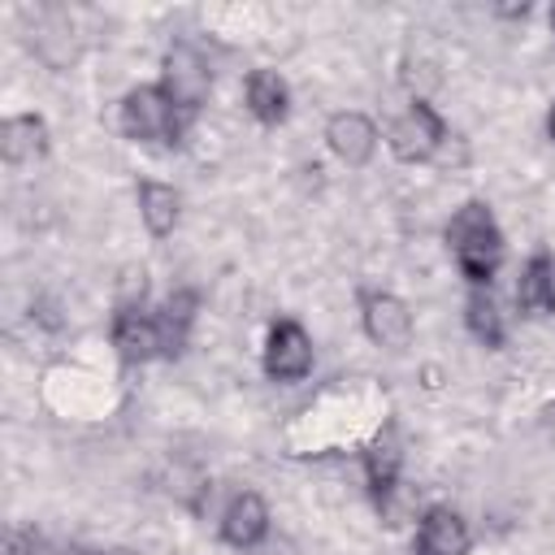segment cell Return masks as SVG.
I'll return each instance as SVG.
<instances>
[{
  "label": "cell",
  "instance_id": "23",
  "mask_svg": "<svg viewBox=\"0 0 555 555\" xmlns=\"http://www.w3.org/2000/svg\"><path fill=\"white\" fill-rule=\"evenodd\" d=\"M551 30H555V4H551Z\"/></svg>",
  "mask_w": 555,
  "mask_h": 555
},
{
  "label": "cell",
  "instance_id": "11",
  "mask_svg": "<svg viewBox=\"0 0 555 555\" xmlns=\"http://www.w3.org/2000/svg\"><path fill=\"white\" fill-rule=\"evenodd\" d=\"M399 477H403V447H399V438L390 429H377L373 442L364 447V486L377 499V507L395 499Z\"/></svg>",
  "mask_w": 555,
  "mask_h": 555
},
{
  "label": "cell",
  "instance_id": "15",
  "mask_svg": "<svg viewBox=\"0 0 555 555\" xmlns=\"http://www.w3.org/2000/svg\"><path fill=\"white\" fill-rule=\"evenodd\" d=\"M516 308L525 317L555 312V256L551 251H533L525 260L520 282H516Z\"/></svg>",
  "mask_w": 555,
  "mask_h": 555
},
{
  "label": "cell",
  "instance_id": "10",
  "mask_svg": "<svg viewBox=\"0 0 555 555\" xmlns=\"http://www.w3.org/2000/svg\"><path fill=\"white\" fill-rule=\"evenodd\" d=\"M108 338H113V347H117V356L126 364H147V360L160 356V325H156V312H147V308L113 312Z\"/></svg>",
  "mask_w": 555,
  "mask_h": 555
},
{
  "label": "cell",
  "instance_id": "4",
  "mask_svg": "<svg viewBox=\"0 0 555 555\" xmlns=\"http://www.w3.org/2000/svg\"><path fill=\"white\" fill-rule=\"evenodd\" d=\"M182 121L186 117L173 108V100L160 91V82L134 87L121 100V134L134 143H178Z\"/></svg>",
  "mask_w": 555,
  "mask_h": 555
},
{
  "label": "cell",
  "instance_id": "2",
  "mask_svg": "<svg viewBox=\"0 0 555 555\" xmlns=\"http://www.w3.org/2000/svg\"><path fill=\"white\" fill-rule=\"evenodd\" d=\"M447 139H451V130H447L442 113H438L425 95H412V100L403 104V113H395L390 126H386V147H390V156L403 160V165H425V160H434V156L447 147Z\"/></svg>",
  "mask_w": 555,
  "mask_h": 555
},
{
  "label": "cell",
  "instance_id": "9",
  "mask_svg": "<svg viewBox=\"0 0 555 555\" xmlns=\"http://www.w3.org/2000/svg\"><path fill=\"white\" fill-rule=\"evenodd\" d=\"M269 538V503L256 490H243L221 512V542L234 551H256Z\"/></svg>",
  "mask_w": 555,
  "mask_h": 555
},
{
  "label": "cell",
  "instance_id": "7",
  "mask_svg": "<svg viewBox=\"0 0 555 555\" xmlns=\"http://www.w3.org/2000/svg\"><path fill=\"white\" fill-rule=\"evenodd\" d=\"M377 139H382L377 121L369 113H360V108H338L325 121V143L347 169H364L373 160V152H377Z\"/></svg>",
  "mask_w": 555,
  "mask_h": 555
},
{
  "label": "cell",
  "instance_id": "17",
  "mask_svg": "<svg viewBox=\"0 0 555 555\" xmlns=\"http://www.w3.org/2000/svg\"><path fill=\"white\" fill-rule=\"evenodd\" d=\"M464 325H468V334H473L486 351H499V347H503L507 321H503V312H499L490 286H473V291H468V299H464Z\"/></svg>",
  "mask_w": 555,
  "mask_h": 555
},
{
  "label": "cell",
  "instance_id": "18",
  "mask_svg": "<svg viewBox=\"0 0 555 555\" xmlns=\"http://www.w3.org/2000/svg\"><path fill=\"white\" fill-rule=\"evenodd\" d=\"M147 269L143 264H121L113 282V312H139L147 308Z\"/></svg>",
  "mask_w": 555,
  "mask_h": 555
},
{
  "label": "cell",
  "instance_id": "19",
  "mask_svg": "<svg viewBox=\"0 0 555 555\" xmlns=\"http://www.w3.org/2000/svg\"><path fill=\"white\" fill-rule=\"evenodd\" d=\"M9 555H65V551L52 546L48 538H39L35 529H13V538H9Z\"/></svg>",
  "mask_w": 555,
  "mask_h": 555
},
{
  "label": "cell",
  "instance_id": "13",
  "mask_svg": "<svg viewBox=\"0 0 555 555\" xmlns=\"http://www.w3.org/2000/svg\"><path fill=\"white\" fill-rule=\"evenodd\" d=\"M0 152L9 165H35L48 156V121L39 113H13L0 126Z\"/></svg>",
  "mask_w": 555,
  "mask_h": 555
},
{
  "label": "cell",
  "instance_id": "14",
  "mask_svg": "<svg viewBox=\"0 0 555 555\" xmlns=\"http://www.w3.org/2000/svg\"><path fill=\"white\" fill-rule=\"evenodd\" d=\"M195 312H199V295H195L191 286L169 291V299L160 304L156 325H160V356H165V360L182 356V347H186V338H191V325H195Z\"/></svg>",
  "mask_w": 555,
  "mask_h": 555
},
{
  "label": "cell",
  "instance_id": "6",
  "mask_svg": "<svg viewBox=\"0 0 555 555\" xmlns=\"http://www.w3.org/2000/svg\"><path fill=\"white\" fill-rule=\"evenodd\" d=\"M312 360H317L312 334L299 321L282 317V321L269 325V338H264V373L273 382H304L312 373Z\"/></svg>",
  "mask_w": 555,
  "mask_h": 555
},
{
  "label": "cell",
  "instance_id": "12",
  "mask_svg": "<svg viewBox=\"0 0 555 555\" xmlns=\"http://www.w3.org/2000/svg\"><path fill=\"white\" fill-rule=\"evenodd\" d=\"M243 100L260 126H282L291 117V87L278 69H251L243 82Z\"/></svg>",
  "mask_w": 555,
  "mask_h": 555
},
{
  "label": "cell",
  "instance_id": "24",
  "mask_svg": "<svg viewBox=\"0 0 555 555\" xmlns=\"http://www.w3.org/2000/svg\"><path fill=\"white\" fill-rule=\"evenodd\" d=\"M273 555H278V551H273ZM282 555H286V551H282Z\"/></svg>",
  "mask_w": 555,
  "mask_h": 555
},
{
  "label": "cell",
  "instance_id": "8",
  "mask_svg": "<svg viewBox=\"0 0 555 555\" xmlns=\"http://www.w3.org/2000/svg\"><path fill=\"white\" fill-rule=\"evenodd\" d=\"M416 555H468V546H473V529H468V520L455 512V507H447V503H434V507H425L421 512V520H416Z\"/></svg>",
  "mask_w": 555,
  "mask_h": 555
},
{
  "label": "cell",
  "instance_id": "16",
  "mask_svg": "<svg viewBox=\"0 0 555 555\" xmlns=\"http://www.w3.org/2000/svg\"><path fill=\"white\" fill-rule=\"evenodd\" d=\"M139 217H143L152 238H169L178 230V217H182V195L169 182L143 178L139 182Z\"/></svg>",
  "mask_w": 555,
  "mask_h": 555
},
{
  "label": "cell",
  "instance_id": "3",
  "mask_svg": "<svg viewBox=\"0 0 555 555\" xmlns=\"http://www.w3.org/2000/svg\"><path fill=\"white\" fill-rule=\"evenodd\" d=\"M160 91L173 100V108L182 117H195L208 104V95H212V65H208V56L195 43H186V39L169 43L165 56H160Z\"/></svg>",
  "mask_w": 555,
  "mask_h": 555
},
{
  "label": "cell",
  "instance_id": "20",
  "mask_svg": "<svg viewBox=\"0 0 555 555\" xmlns=\"http://www.w3.org/2000/svg\"><path fill=\"white\" fill-rule=\"evenodd\" d=\"M494 13H503V17H525V13H529V4H525V0H520V4H499Z\"/></svg>",
  "mask_w": 555,
  "mask_h": 555
},
{
  "label": "cell",
  "instance_id": "21",
  "mask_svg": "<svg viewBox=\"0 0 555 555\" xmlns=\"http://www.w3.org/2000/svg\"><path fill=\"white\" fill-rule=\"evenodd\" d=\"M546 134L555 139V104H551V113H546Z\"/></svg>",
  "mask_w": 555,
  "mask_h": 555
},
{
  "label": "cell",
  "instance_id": "1",
  "mask_svg": "<svg viewBox=\"0 0 555 555\" xmlns=\"http://www.w3.org/2000/svg\"><path fill=\"white\" fill-rule=\"evenodd\" d=\"M447 243L468 286H490L503 264V230L486 199H464L447 221Z\"/></svg>",
  "mask_w": 555,
  "mask_h": 555
},
{
  "label": "cell",
  "instance_id": "5",
  "mask_svg": "<svg viewBox=\"0 0 555 555\" xmlns=\"http://www.w3.org/2000/svg\"><path fill=\"white\" fill-rule=\"evenodd\" d=\"M360 325L369 334L373 347L382 351H408L412 347V308L395 295V291H377V286H364L360 291Z\"/></svg>",
  "mask_w": 555,
  "mask_h": 555
},
{
  "label": "cell",
  "instance_id": "22",
  "mask_svg": "<svg viewBox=\"0 0 555 555\" xmlns=\"http://www.w3.org/2000/svg\"><path fill=\"white\" fill-rule=\"evenodd\" d=\"M87 555H130V551H87Z\"/></svg>",
  "mask_w": 555,
  "mask_h": 555
}]
</instances>
